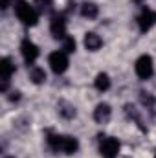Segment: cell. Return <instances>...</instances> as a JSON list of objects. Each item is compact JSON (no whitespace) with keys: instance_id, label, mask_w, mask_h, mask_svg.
Returning a JSON list of instances; mask_svg holds the SVG:
<instances>
[{"instance_id":"6da1fadb","label":"cell","mask_w":156,"mask_h":158,"mask_svg":"<svg viewBox=\"0 0 156 158\" xmlns=\"http://www.w3.org/2000/svg\"><path fill=\"white\" fill-rule=\"evenodd\" d=\"M15 7V15L17 19L24 24V26H35L39 20V11L35 9V6H30L26 0H15L13 2Z\"/></svg>"},{"instance_id":"7a4b0ae2","label":"cell","mask_w":156,"mask_h":158,"mask_svg":"<svg viewBox=\"0 0 156 158\" xmlns=\"http://www.w3.org/2000/svg\"><path fill=\"white\" fill-rule=\"evenodd\" d=\"M134 70H136V76L140 79H149L154 72V63H153V57L151 55H140L136 59V64H134Z\"/></svg>"},{"instance_id":"3957f363","label":"cell","mask_w":156,"mask_h":158,"mask_svg":"<svg viewBox=\"0 0 156 158\" xmlns=\"http://www.w3.org/2000/svg\"><path fill=\"white\" fill-rule=\"evenodd\" d=\"M48 63H50V68L55 74H64L68 70V64H70L66 52H53V53H50Z\"/></svg>"},{"instance_id":"277c9868","label":"cell","mask_w":156,"mask_h":158,"mask_svg":"<svg viewBox=\"0 0 156 158\" xmlns=\"http://www.w3.org/2000/svg\"><path fill=\"white\" fill-rule=\"evenodd\" d=\"M119 140L117 138H112V136H109V138H101V143H99V153H101V156L103 158H116L117 153H119Z\"/></svg>"},{"instance_id":"5b68a950","label":"cell","mask_w":156,"mask_h":158,"mask_svg":"<svg viewBox=\"0 0 156 158\" xmlns=\"http://www.w3.org/2000/svg\"><path fill=\"white\" fill-rule=\"evenodd\" d=\"M156 24V11H153L151 7H143L142 13L138 15V26L142 33H147L153 26Z\"/></svg>"},{"instance_id":"8992f818","label":"cell","mask_w":156,"mask_h":158,"mask_svg":"<svg viewBox=\"0 0 156 158\" xmlns=\"http://www.w3.org/2000/svg\"><path fill=\"white\" fill-rule=\"evenodd\" d=\"M50 31L55 39H64L66 37V19H64V15H53L51 17Z\"/></svg>"},{"instance_id":"52a82bcc","label":"cell","mask_w":156,"mask_h":158,"mask_svg":"<svg viewBox=\"0 0 156 158\" xmlns=\"http://www.w3.org/2000/svg\"><path fill=\"white\" fill-rule=\"evenodd\" d=\"M20 53H22L24 61H26L28 64H31V63H35L37 57H39V46H37L35 42H31L30 39H24L22 44H20Z\"/></svg>"},{"instance_id":"ba28073f","label":"cell","mask_w":156,"mask_h":158,"mask_svg":"<svg viewBox=\"0 0 156 158\" xmlns=\"http://www.w3.org/2000/svg\"><path fill=\"white\" fill-rule=\"evenodd\" d=\"M77 149H79L77 138H74V136H61V140H59V147H57V153L74 155Z\"/></svg>"},{"instance_id":"9c48e42d","label":"cell","mask_w":156,"mask_h":158,"mask_svg":"<svg viewBox=\"0 0 156 158\" xmlns=\"http://www.w3.org/2000/svg\"><path fill=\"white\" fill-rule=\"evenodd\" d=\"M112 116V109L109 103H99L96 109H94V119L97 123H109V119Z\"/></svg>"},{"instance_id":"30bf717a","label":"cell","mask_w":156,"mask_h":158,"mask_svg":"<svg viewBox=\"0 0 156 158\" xmlns=\"http://www.w3.org/2000/svg\"><path fill=\"white\" fill-rule=\"evenodd\" d=\"M15 63L9 59V57H2L0 59V79L2 81H9L11 76L15 74Z\"/></svg>"},{"instance_id":"8fae6325","label":"cell","mask_w":156,"mask_h":158,"mask_svg":"<svg viewBox=\"0 0 156 158\" xmlns=\"http://www.w3.org/2000/svg\"><path fill=\"white\" fill-rule=\"evenodd\" d=\"M101 46H103V39H101L97 33H94V31L84 33V48H86L88 52H97Z\"/></svg>"},{"instance_id":"7c38bea8","label":"cell","mask_w":156,"mask_h":158,"mask_svg":"<svg viewBox=\"0 0 156 158\" xmlns=\"http://www.w3.org/2000/svg\"><path fill=\"white\" fill-rule=\"evenodd\" d=\"M81 15H83L84 19H88V20L97 19V15H99L97 4H94V2H84V4L81 6Z\"/></svg>"},{"instance_id":"4fadbf2b","label":"cell","mask_w":156,"mask_h":158,"mask_svg":"<svg viewBox=\"0 0 156 158\" xmlns=\"http://www.w3.org/2000/svg\"><path fill=\"white\" fill-rule=\"evenodd\" d=\"M57 110H59V114L64 119L76 118V109H74V105L68 103V101H59V103H57Z\"/></svg>"},{"instance_id":"5bb4252c","label":"cell","mask_w":156,"mask_h":158,"mask_svg":"<svg viewBox=\"0 0 156 158\" xmlns=\"http://www.w3.org/2000/svg\"><path fill=\"white\" fill-rule=\"evenodd\" d=\"M94 86H96L99 92H107V90L110 88V77H109V74H105V72L97 74L96 79H94Z\"/></svg>"},{"instance_id":"9a60e30c","label":"cell","mask_w":156,"mask_h":158,"mask_svg":"<svg viewBox=\"0 0 156 158\" xmlns=\"http://www.w3.org/2000/svg\"><path fill=\"white\" fill-rule=\"evenodd\" d=\"M30 79H31V83H35V85H42V83L46 81V72H44V68L33 66L31 72H30Z\"/></svg>"},{"instance_id":"2e32d148","label":"cell","mask_w":156,"mask_h":158,"mask_svg":"<svg viewBox=\"0 0 156 158\" xmlns=\"http://www.w3.org/2000/svg\"><path fill=\"white\" fill-rule=\"evenodd\" d=\"M125 114L129 116L130 119H134L140 127H142V131H147L143 125H142V119H140V114H138V110H136V107L134 105H125Z\"/></svg>"},{"instance_id":"e0dca14e","label":"cell","mask_w":156,"mask_h":158,"mask_svg":"<svg viewBox=\"0 0 156 158\" xmlns=\"http://www.w3.org/2000/svg\"><path fill=\"white\" fill-rule=\"evenodd\" d=\"M33 6H35V9H37L39 13H50L53 2H51V0H33Z\"/></svg>"},{"instance_id":"ac0fdd59","label":"cell","mask_w":156,"mask_h":158,"mask_svg":"<svg viewBox=\"0 0 156 158\" xmlns=\"http://www.w3.org/2000/svg\"><path fill=\"white\" fill-rule=\"evenodd\" d=\"M76 48H77V42L74 37H70V35H66L64 39H63V50L66 52V53H72V52H76Z\"/></svg>"},{"instance_id":"d6986e66","label":"cell","mask_w":156,"mask_h":158,"mask_svg":"<svg viewBox=\"0 0 156 158\" xmlns=\"http://www.w3.org/2000/svg\"><path fill=\"white\" fill-rule=\"evenodd\" d=\"M140 99H142V103L147 107V109H154V103L156 99L149 94V92H140Z\"/></svg>"},{"instance_id":"ffe728a7","label":"cell","mask_w":156,"mask_h":158,"mask_svg":"<svg viewBox=\"0 0 156 158\" xmlns=\"http://www.w3.org/2000/svg\"><path fill=\"white\" fill-rule=\"evenodd\" d=\"M20 99V92H11V96H9V101H18Z\"/></svg>"},{"instance_id":"44dd1931","label":"cell","mask_w":156,"mask_h":158,"mask_svg":"<svg viewBox=\"0 0 156 158\" xmlns=\"http://www.w3.org/2000/svg\"><path fill=\"white\" fill-rule=\"evenodd\" d=\"M0 6H2V9H7V7L11 6V0H2V4H0Z\"/></svg>"},{"instance_id":"7402d4cb","label":"cell","mask_w":156,"mask_h":158,"mask_svg":"<svg viewBox=\"0 0 156 158\" xmlns=\"http://www.w3.org/2000/svg\"><path fill=\"white\" fill-rule=\"evenodd\" d=\"M134 2H136V4H142V2H145V0H134Z\"/></svg>"},{"instance_id":"603a6c76","label":"cell","mask_w":156,"mask_h":158,"mask_svg":"<svg viewBox=\"0 0 156 158\" xmlns=\"http://www.w3.org/2000/svg\"><path fill=\"white\" fill-rule=\"evenodd\" d=\"M6 158H15V156H6Z\"/></svg>"},{"instance_id":"cb8c5ba5","label":"cell","mask_w":156,"mask_h":158,"mask_svg":"<svg viewBox=\"0 0 156 158\" xmlns=\"http://www.w3.org/2000/svg\"><path fill=\"white\" fill-rule=\"evenodd\" d=\"M154 158H156V153H154Z\"/></svg>"}]
</instances>
